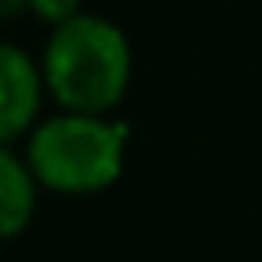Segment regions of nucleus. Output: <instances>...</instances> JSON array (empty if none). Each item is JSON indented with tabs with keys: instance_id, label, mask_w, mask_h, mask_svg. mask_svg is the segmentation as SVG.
Returning a JSON list of instances; mask_svg holds the SVG:
<instances>
[{
	"instance_id": "7ed1b4c3",
	"label": "nucleus",
	"mask_w": 262,
	"mask_h": 262,
	"mask_svg": "<svg viewBox=\"0 0 262 262\" xmlns=\"http://www.w3.org/2000/svg\"><path fill=\"white\" fill-rule=\"evenodd\" d=\"M42 66L24 47L0 39V147L27 139L42 120Z\"/></svg>"
},
{
	"instance_id": "f03ea898",
	"label": "nucleus",
	"mask_w": 262,
	"mask_h": 262,
	"mask_svg": "<svg viewBox=\"0 0 262 262\" xmlns=\"http://www.w3.org/2000/svg\"><path fill=\"white\" fill-rule=\"evenodd\" d=\"M24 158L35 181L62 196H93L112 189L127 162V123L112 116L62 112L42 116L27 135Z\"/></svg>"
},
{
	"instance_id": "39448f33",
	"label": "nucleus",
	"mask_w": 262,
	"mask_h": 262,
	"mask_svg": "<svg viewBox=\"0 0 262 262\" xmlns=\"http://www.w3.org/2000/svg\"><path fill=\"white\" fill-rule=\"evenodd\" d=\"M27 12L42 24L58 27V24H70L74 16L85 12V0H27Z\"/></svg>"
},
{
	"instance_id": "20e7f679",
	"label": "nucleus",
	"mask_w": 262,
	"mask_h": 262,
	"mask_svg": "<svg viewBox=\"0 0 262 262\" xmlns=\"http://www.w3.org/2000/svg\"><path fill=\"white\" fill-rule=\"evenodd\" d=\"M39 181L24 155L0 147V243L24 235L39 208Z\"/></svg>"
},
{
	"instance_id": "f257e3e1",
	"label": "nucleus",
	"mask_w": 262,
	"mask_h": 262,
	"mask_svg": "<svg viewBox=\"0 0 262 262\" xmlns=\"http://www.w3.org/2000/svg\"><path fill=\"white\" fill-rule=\"evenodd\" d=\"M39 66L47 97L62 112L112 116L131 89L135 54L120 24L81 12L70 24L50 27Z\"/></svg>"
},
{
	"instance_id": "423d86ee",
	"label": "nucleus",
	"mask_w": 262,
	"mask_h": 262,
	"mask_svg": "<svg viewBox=\"0 0 262 262\" xmlns=\"http://www.w3.org/2000/svg\"><path fill=\"white\" fill-rule=\"evenodd\" d=\"M12 12H27V0H0V16H12Z\"/></svg>"
}]
</instances>
